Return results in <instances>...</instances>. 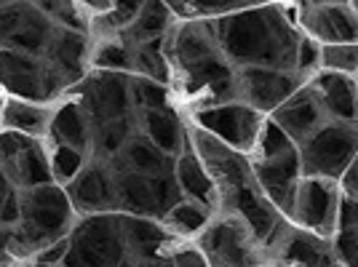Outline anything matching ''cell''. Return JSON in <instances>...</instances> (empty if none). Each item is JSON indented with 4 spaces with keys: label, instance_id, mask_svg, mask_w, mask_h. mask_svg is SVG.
<instances>
[{
    "label": "cell",
    "instance_id": "cell-1",
    "mask_svg": "<svg viewBox=\"0 0 358 267\" xmlns=\"http://www.w3.org/2000/svg\"><path fill=\"white\" fill-rule=\"evenodd\" d=\"M164 57L174 89L195 110L238 102L236 67L217 43L214 22L193 19L174 24L164 41Z\"/></svg>",
    "mask_w": 358,
    "mask_h": 267
},
{
    "label": "cell",
    "instance_id": "cell-2",
    "mask_svg": "<svg viewBox=\"0 0 358 267\" xmlns=\"http://www.w3.org/2000/svg\"><path fill=\"white\" fill-rule=\"evenodd\" d=\"M214 22V35L224 59L236 70L265 67L281 73H297V45L302 32L284 6L257 3L254 8L227 14Z\"/></svg>",
    "mask_w": 358,
    "mask_h": 267
},
{
    "label": "cell",
    "instance_id": "cell-3",
    "mask_svg": "<svg viewBox=\"0 0 358 267\" xmlns=\"http://www.w3.org/2000/svg\"><path fill=\"white\" fill-rule=\"evenodd\" d=\"M187 139L217 185V203H222V208L217 211L243 219L268 252V246L289 222L273 208L262 187L257 185L252 161H246L241 152L230 150L220 139H214L211 134L201 131L195 126L187 129Z\"/></svg>",
    "mask_w": 358,
    "mask_h": 267
},
{
    "label": "cell",
    "instance_id": "cell-4",
    "mask_svg": "<svg viewBox=\"0 0 358 267\" xmlns=\"http://www.w3.org/2000/svg\"><path fill=\"white\" fill-rule=\"evenodd\" d=\"M129 262L123 236V217L118 211L83 217L70 233V249L62 267H120Z\"/></svg>",
    "mask_w": 358,
    "mask_h": 267
},
{
    "label": "cell",
    "instance_id": "cell-5",
    "mask_svg": "<svg viewBox=\"0 0 358 267\" xmlns=\"http://www.w3.org/2000/svg\"><path fill=\"white\" fill-rule=\"evenodd\" d=\"M75 208L70 195L59 182L32 187L22 195V219L19 230L30 240L35 254H41L45 246L57 243L73 233Z\"/></svg>",
    "mask_w": 358,
    "mask_h": 267
},
{
    "label": "cell",
    "instance_id": "cell-6",
    "mask_svg": "<svg viewBox=\"0 0 358 267\" xmlns=\"http://www.w3.org/2000/svg\"><path fill=\"white\" fill-rule=\"evenodd\" d=\"M198 249L209 259V267H273L252 227L222 211H214L206 230L198 236Z\"/></svg>",
    "mask_w": 358,
    "mask_h": 267
},
{
    "label": "cell",
    "instance_id": "cell-7",
    "mask_svg": "<svg viewBox=\"0 0 358 267\" xmlns=\"http://www.w3.org/2000/svg\"><path fill=\"white\" fill-rule=\"evenodd\" d=\"M302 177L334 179L340 182L348 166L358 155V129L327 120L302 145H297Z\"/></svg>",
    "mask_w": 358,
    "mask_h": 267
},
{
    "label": "cell",
    "instance_id": "cell-8",
    "mask_svg": "<svg viewBox=\"0 0 358 267\" xmlns=\"http://www.w3.org/2000/svg\"><path fill=\"white\" fill-rule=\"evenodd\" d=\"M64 89L70 86L43 57L0 48V91L11 94L14 99L45 104Z\"/></svg>",
    "mask_w": 358,
    "mask_h": 267
},
{
    "label": "cell",
    "instance_id": "cell-9",
    "mask_svg": "<svg viewBox=\"0 0 358 267\" xmlns=\"http://www.w3.org/2000/svg\"><path fill=\"white\" fill-rule=\"evenodd\" d=\"M193 126L211 134L214 139H220L222 145H227L241 155H252L257 147V139H259V131L265 126V118H262V113L252 110L249 104L227 102L195 110Z\"/></svg>",
    "mask_w": 358,
    "mask_h": 267
},
{
    "label": "cell",
    "instance_id": "cell-10",
    "mask_svg": "<svg viewBox=\"0 0 358 267\" xmlns=\"http://www.w3.org/2000/svg\"><path fill=\"white\" fill-rule=\"evenodd\" d=\"M343 190L334 179L302 177L297 185V201L292 224L321 238H331L337 230V211H340Z\"/></svg>",
    "mask_w": 358,
    "mask_h": 267
},
{
    "label": "cell",
    "instance_id": "cell-11",
    "mask_svg": "<svg viewBox=\"0 0 358 267\" xmlns=\"http://www.w3.org/2000/svg\"><path fill=\"white\" fill-rule=\"evenodd\" d=\"M78 99L89 113L94 131L110 120L129 118L134 104L129 94V75L120 73H91L78 83Z\"/></svg>",
    "mask_w": 358,
    "mask_h": 267
},
{
    "label": "cell",
    "instance_id": "cell-12",
    "mask_svg": "<svg viewBox=\"0 0 358 267\" xmlns=\"http://www.w3.org/2000/svg\"><path fill=\"white\" fill-rule=\"evenodd\" d=\"M236 83H238V102L249 104L262 115L265 113L273 115L308 83V78L299 73H281L265 67H243L236 70Z\"/></svg>",
    "mask_w": 358,
    "mask_h": 267
},
{
    "label": "cell",
    "instance_id": "cell-13",
    "mask_svg": "<svg viewBox=\"0 0 358 267\" xmlns=\"http://www.w3.org/2000/svg\"><path fill=\"white\" fill-rule=\"evenodd\" d=\"M297 27L321 45L358 43V14L350 3H299Z\"/></svg>",
    "mask_w": 358,
    "mask_h": 267
},
{
    "label": "cell",
    "instance_id": "cell-14",
    "mask_svg": "<svg viewBox=\"0 0 358 267\" xmlns=\"http://www.w3.org/2000/svg\"><path fill=\"white\" fill-rule=\"evenodd\" d=\"M64 190L70 195L73 208L83 217L118 211V203H115V174H113L110 166H86Z\"/></svg>",
    "mask_w": 358,
    "mask_h": 267
},
{
    "label": "cell",
    "instance_id": "cell-15",
    "mask_svg": "<svg viewBox=\"0 0 358 267\" xmlns=\"http://www.w3.org/2000/svg\"><path fill=\"white\" fill-rule=\"evenodd\" d=\"M308 86L313 89L315 99L321 102V110L327 120L345 123V126H356L358 129V86L356 78L340 73H315Z\"/></svg>",
    "mask_w": 358,
    "mask_h": 267
},
{
    "label": "cell",
    "instance_id": "cell-16",
    "mask_svg": "<svg viewBox=\"0 0 358 267\" xmlns=\"http://www.w3.org/2000/svg\"><path fill=\"white\" fill-rule=\"evenodd\" d=\"M270 120H273L294 145H302L310 134H315L327 123V115H324V110H321V102L315 99L313 89L305 83L289 102H284L273 115H270Z\"/></svg>",
    "mask_w": 358,
    "mask_h": 267
},
{
    "label": "cell",
    "instance_id": "cell-17",
    "mask_svg": "<svg viewBox=\"0 0 358 267\" xmlns=\"http://www.w3.org/2000/svg\"><path fill=\"white\" fill-rule=\"evenodd\" d=\"M113 174H115V203H118V214L164 219L155 177L136 174V171H113Z\"/></svg>",
    "mask_w": 358,
    "mask_h": 267
},
{
    "label": "cell",
    "instance_id": "cell-18",
    "mask_svg": "<svg viewBox=\"0 0 358 267\" xmlns=\"http://www.w3.org/2000/svg\"><path fill=\"white\" fill-rule=\"evenodd\" d=\"M89 57H91V38L83 35V32H73V30H57L51 43H48V51H45L43 59L57 70V73L64 78L67 86L73 83H80L86 78V67H89Z\"/></svg>",
    "mask_w": 358,
    "mask_h": 267
},
{
    "label": "cell",
    "instance_id": "cell-19",
    "mask_svg": "<svg viewBox=\"0 0 358 267\" xmlns=\"http://www.w3.org/2000/svg\"><path fill=\"white\" fill-rule=\"evenodd\" d=\"M48 134L54 136V145H67V147L80 150L86 155V150L94 145V123H91L89 113L83 110L78 96L51 107Z\"/></svg>",
    "mask_w": 358,
    "mask_h": 267
},
{
    "label": "cell",
    "instance_id": "cell-20",
    "mask_svg": "<svg viewBox=\"0 0 358 267\" xmlns=\"http://www.w3.org/2000/svg\"><path fill=\"white\" fill-rule=\"evenodd\" d=\"M174 164H177V158L155 147L145 134H134L131 142L120 150V155H115L107 166L113 171H136V174H148V177H166V174H174Z\"/></svg>",
    "mask_w": 358,
    "mask_h": 267
},
{
    "label": "cell",
    "instance_id": "cell-21",
    "mask_svg": "<svg viewBox=\"0 0 358 267\" xmlns=\"http://www.w3.org/2000/svg\"><path fill=\"white\" fill-rule=\"evenodd\" d=\"M174 179H177L185 201H193V203H201L209 211H217V185H214L211 174L206 171V166L201 164V158L195 155L193 145H187L185 152L177 158Z\"/></svg>",
    "mask_w": 358,
    "mask_h": 267
},
{
    "label": "cell",
    "instance_id": "cell-22",
    "mask_svg": "<svg viewBox=\"0 0 358 267\" xmlns=\"http://www.w3.org/2000/svg\"><path fill=\"white\" fill-rule=\"evenodd\" d=\"M142 131L150 142L158 150H164L166 155L171 158H179L185 147L190 145L187 142V129L185 123L174 113V107L169 110H145L142 113Z\"/></svg>",
    "mask_w": 358,
    "mask_h": 267
},
{
    "label": "cell",
    "instance_id": "cell-23",
    "mask_svg": "<svg viewBox=\"0 0 358 267\" xmlns=\"http://www.w3.org/2000/svg\"><path fill=\"white\" fill-rule=\"evenodd\" d=\"M123 217V236H126V246L129 252L136 254V262L139 259H155V257H164L158 254L161 249H166L177 236L169 233L161 219H148V217H129V214H120Z\"/></svg>",
    "mask_w": 358,
    "mask_h": 267
},
{
    "label": "cell",
    "instance_id": "cell-24",
    "mask_svg": "<svg viewBox=\"0 0 358 267\" xmlns=\"http://www.w3.org/2000/svg\"><path fill=\"white\" fill-rule=\"evenodd\" d=\"M134 51L136 48L123 35H96V41L91 43L89 64L99 73L136 75Z\"/></svg>",
    "mask_w": 358,
    "mask_h": 267
},
{
    "label": "cell",
    "instance_id": "cell-25",
    "mask_svg": "<svg viewBox=\"0 0 358 267\" xmlns=\"http://www.w3.org/2000/svg\"><path fill=\"white\" fill-rule=\"evenodd\" d=\"M3 166H6L8 177L14 179V185H24L27 190L57 182V179H54V171H51V158H48V152L38 145V139L32 142L30 147L22 150L14 161H8V164H3Z\"/></svg>",
    "mask_w": 358,
    "mask_h": 267
},
{
    "label": "cell",
    "instance_id": "cell-26",
    "mask_svg": "<svg viewBox=\"0 0 358 267\" xmlns=\"http://www.w3.org/2000/svg\"><path fill=\"white\" fill-rule=\"evenodd\" d=\"M0 123L6 126V131H19L27 136H43L48 134V123H51V107L38 102H24V99H8L3 102V113H0Z\"/></svg>",
    "mask_w": 358,
    "mask_h": 267
},
{
    "label": "cell",
    "instance_id": "cell-27",
    "mask_svg": "<svg viewBox=\"0 0 358 267\" xmlns=\"http://www.w3.org/2000/svg\"><path fill=\"white\" fill-rule=\"evenodd\" d=\"M174 27V14L169 8V3H142V11L136 16V22L126 32H120L129 43L142 45L150 41H161Z\"/></svg>",
    "mask_w": 358,
    "mask_h": 267
},
{
    "label": "cell",
    "instance_id": "cell-28",
    "mask_svg": "<svg viewBox=\"0 0 358 267\" xmlns=\"http://www.w3.org/2000/svg\"><path fill=\"white\" fill-rule=\"evenodd\" d=\"M211 217H214V211L203 208L201 203L182 201V203H177V206L166 214L161 222L169 227L171 236L193 238V236H201V233L206 230V224L211 222Z\"/></svg>",
    "mask_w": 358,
    "mask_h": 267
},
{
    "label": "cell",
    "instance_id": "cell-29",
    "mask_svg": "<svg viewBox=\"0 0 358 267\" xmlns=\"http://www.w3.org/2000/svg\"><path fill=\"white\" fill-rule=\"evenodd\" d=\"M131 136H134V118L129 115V118H118V120H110L105 126H99L96 131H94V152L99 155V158H105L107 164L120 155V150L126 147L129 142H131Z\"/></svg>",
    "mask_w": 358,
    "mask_h": 267
},
{
    "label": "cell",
    "instance_id": "cell-30",
    "mask_svg": "<svg viewBox=\"0 0 358 267\" xmlns=\"http://www.w3.org/2000/svg\"><path fill=\"white\" fill-rule=\"evenodd\" d=\"M129 94H131V104L139 113L145 110H169L171 107V91L169 86L150 80L145 75H129Z\"/></svg>",
    "mask_w": 358,
    "mask_h": 267
},
{
    "label": "cell",
    "instance_id": "cell-31",
    "mask_svg": "<svg viewBox=\"0 0 358 267\" xmlns=\"http://www.w3.org/2000/svg\"><path fill=\"white\" fill-rule=\"evenodd\" d=\"M41 8L62 30L83 32V35L91 32V16L83 8V3H41Z\"/></svg>",
    "mask_w": 358,
    "mask_h": 267
},
{
    "label": "cell",
    "instance_id": "cell-32",
    "mask_svg": "<svg viewBox=\"0 0 358 267\" xmlns=\"http://www.w3.org/2000/svg\"><path fill=\"white\" fill-rule=\"evenodd\" d=\"M292 150H297V145L273 120L265 118V126H262L259 139H257V147L252 152V161H273V158H281Z\"/></svg>",
    "mask_w": 358,
    "mask_h": 267
},
{
    "label": "cell",
    "instance_id": "cell-33",
    "mask_svg": "<svg viewBox=\"0 0 358 267\" xmlns=\"http://www.w3.org/2000/svg\"><path fill=\"white\" fill-rule=\"evenodd\" d=\"M321 70L340 75H358V43L321 45Z\"/></svg>",
    "mask_w": 358,
    "mask_h": 267
},
{
    "label": "cell",
    "instance_id": "cell-34",
    "mask_svg": "<svg viewBox=\"0 0 358 267\" xmlns=\"http://www.w3.org/2000/svg\"><path fill=\"white\" fill-rule=\"evenodd\" d=\"M51 171H54V179L57 182H73L83 168H86V158L80 150H73L67 145H54L51 147Z\"/></svg>",
    "mask_w": 358,
    "mask_h": 267
},
{
    "label": "cell",
    "instance_id": "cell-35",
    "mask_svg": "<svg viewBox=\"0 0 358 267\" xmlns=\"http://www.w3.org/2000/svg\"><path fill=\"white\" fill-rule=\"evenodd\" d=\"M22 219V195H16L14 179L0 164V227H11Z\"/></svg>",
    "mask_w": 358,
    "mask_h": 267
},
{
    "label": "cell",
    "instance_id": "cell-36",
    "mask_svg": "<svg viewBox=\"0 0 358 267\" xmlns=\"http://www.w3.org/2000/svg\"><path fill=\"white\" fill-rule=\"evenodd\" d=\"M329 249L343 267H358V240L350 230H334V236L329 238Z\"/></svg>",
    "mask_w": 358,
    "mask_h": 267
},
{
    "label": "cell",
    "instance_id": "cell-37",
    "mask_svg": "<svg viewBox=\"0 0 358 267\" xmlns=\"http://www.w3.org/2000/svg\"><path fill=\"white\" fill-rule=\"evenodd\" d=\"M299 75H305L308 80L313 78L315 73H321V43H315L313 38L302 35L297 45V67H294Z\"/></svg>",
    "mask_w": 358,
    "mask_h": 267
},
{
    "label": "cell",
    "instance_id": "cell-38",
    "mask_svg": "<svg viewBox=\"0 0 358 267\" xmlns=\"http://www.w3.org/2000/svg\"><path fill=\"white\" fill-rule=\"evenodd\" d=\"M171 265L174 267H209V259L203 257V252L198 246H187V249H177L171 252Z\"/></svg>",
    "mask_w": 358,
    "mask_h": 267
},
{
    "label": "cell",
    "instance_id": "cell-39",
    "mask_svg": "<svg viewBox=\"0 0 358 267\" xmlns=\"http://www.w3.org/2000/svg\"><path fill=\"white\" fill-rule=\"evenodd\" d=\"M337 185H340V190H343L345 198L358 201V155L353 158V164L348 166V171H345L343 179H340Z\"/></svg>",
    "mask_w": 358,
    "mask_h": 267
},
{
    "label": "cell",
    "instance_id": "cell-40",
    "mask_svg": "<svg viewBox=\"0 0 358 267\" xmlns=\"http://www.w3.org/2000/svg\"><path fill=\"white\" fill-rule=\"evenodd\" d=\"M134 267H174L169 257H155V259H139L134 262Z\"/></svg>",
    "mask_w": 358,
    "mask_h": 267
},
{
    "label": "cell",
    "instance_id": "cell-41",
    "mask_svg": "<svg viewBox=\"0 0 358 267\" xmlns=\"http://www.w3.org/2000/svg\"><path fill=\"white\" fill-rule=\"evenodd\" d=\"M16 267H62V265H51V262H41V259H24L22 265Z\"/></svg>",
    "mask_w": 358,
    "mask_h": 267
},
{
    "label": "cell",
    "instance_id": "cell-42",
    "mask_svg": "<svg viewBox=\"0 0 358 267\" xmlns=\"http://www.w3.org/2000/svg\"><path fill=\"white\" fill-rule=\"evenodd\" d=\"M318 267H343V265H340V262H337V259H334V257L329 254L327 259H324V262H321V265H318Z\"/></svg>",
    "mask_w": 358,
    "mask_h": 267
},
{
    "label": "cell",
    "instance_id": "cell-43",
    "mask_svg": "<svg viewBox=\"0 0 358 267\" xmlns=\"http://www.w3.org/2000/svg\"><path fill=\"white\" fill-rule=\"evenodd\" d=\"M337 230H350V233H353V238L358 240V222L353 224V227H337Z\"/></svg>",
    "mask_w": 358,
    "mask_h": 267
},
{
    "label": "cell",
    "instance_id": "cell-44",
    "mask_svg": "<svg viewBox=\"0 0 358 267\" xmlns=\"http://www.w3.org/2000/svg\"><path fill=\"white\" fill-rule=\"evenodd\" d=\"M350 6H353V11L358 14V0H356V3H350Z\"/></svg>",
    "mask_w": 358,
    "mask_h": 267
},
{
    "label": "cell",
    "instance_id": "cell-45",
    "mask_svg": "<svg viewBox=\"0 0 358 267\" xmlns=\"http://www.w3.org/2000/svg\"><path fill=\"white\" fill-rule=\"evenodd\" d=\"M120 267H134V265H129V262H126V265H120Z\"/></svg>",
    "mask_w": 358,
    "mask_h": 267
},
{
    "label": "cell",
    "instance_id": "cell-46",
    "mask_svg": "<svg viewBox=\"0 0 358 267\" xmlns=\"http://www.w3.org/2000/svg\"><path fill=\"white\" fill-rule=\"evenodd\" d=\"M0 113H3V102H0Z\"/></svg>",
    "mask_w": 358,
    "mask_h": 267
},
{
    "label": "cell",
    "instance_id": "cell-47",
    "mask_svg": "<svg viewBox=\"0 0 358 267\" xmlns=\"http://www.w3.org/2000/svg\"><path fill=\"white\" fill-rule=\"evenodd\" d=\"M356 86H358V80H356Z\"/></svg>",
    "mask_w": 358,
    "mask_h": 267
}]
</instances>
